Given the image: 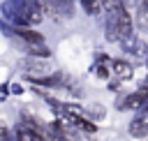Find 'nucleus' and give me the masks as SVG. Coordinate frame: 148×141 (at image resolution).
Returning a JSON list of instances; mask_svg holds the SVG:
<instances>
[{"label":"nucleus","instance_id":"1","mask_svg":"<svg viewBox=\"0 0 148 141\" xmlns=\"http://www.w3.org/2000/svg\"><path fill=\"white\" fill-rule=\"evenodd\" d=\"M44 18V2L39 0H21L18 12H16V21L21 25H37Z\"/></svg>","mask_w":148,"mask_h":141},{"label":"nucleus","instance_id":"2","mask_svg":"<svg viewBox=\"0 0 148 141\" xmlns=\"http://www.w3.org/2000/svg\"><path fill=\"white\" fill-rule=\"evenodd\" d=\"M113 25H116V35L120 37V39H132V16H130V12L125 9V7H120V12L116 14V18H109Z\"/></svg>","mask_w":148,"mask_h":141},{"label":"nucleus","instance_id":"3","mask_svg":"<svg viewBox=\"0 0 148 141\" xmlns=\"http://www.w3.org/2000/svg\"><path fill=\"white\" fill-rule=\"evenodd\" d=\"M146 102H148V88H143V90H139V92L127 95L123 102H118V106H120L123 111H127V109H143V106H146Z\"/></svg>","mask_w":148,"mask_h":141},{"label":"nucleus","instance_id":"4","mask_svg":"<svg viewBox=\"0 0 148 141\" xmlns=\"http://www.w3.org/2000/svg\"><path fill=\"white\" fill-rule=\"evenodd\" d=\"M130 134H132L134 139H141V136L148 134V106H143V109L139 111V116L132 120V125H130Z\"/></svg>","mask_w":148,"mask_h":141},{"label":"nucleus","instance_id":"5","mask_svg":"<svg viewBox=\"0 0 148 141\" xmlns=\"http://www.w3.org/2000/svg\"><path fill=\"white\" fill-rule=\"evenodd\" d=\"M16 35L28 44V46H42L44 44V37L39 35V32H35V30H28V28H18L16 30Z\"/></svg>","mask_w":148,"mask_h":141},{"label":"nucleus","instance_id":"6","mask_svg":"<svg viewBox=\"0 0 148 141\" xmlns=\"http://www.w3.org/2000/svg\"><path fill=\"white\" fill-rule=\"evenodd\" d=\"M14 141H42L28 125H18L16 127V134H14Z\"/></svg>","mask_w":148,"mask_h":141},{"label":"nucleus","instance_id":"7","mask_svg":"<svg viewBox=\"0 0 148 141\" xmlns=\"http://www.w3.org/2000/svg\"><path fill=\"white\" fill-rule=\"evenodd\" d=\"M111 67H113L116 76H118V79H123V81H127V79L132 76V67H130L125 60H113V65H111Z\"/></svg>","mask_w":148,"mask_h":141},{"label":"nucleus","instance_id":"8","mask_svg":"<svg viewBox=\"0 0 148 141\" xmlns=\"http://www.w3.org/2000/svg\"><path fill=\"white\" fill-rule=\"evenodd\" d=\"M99 5H102V9L109 14V18H116V14L120 12V0H99Z\"/></svg>","mask_w":148,"mask_h":141},{"label":"nucleus","instance_id":"9","mask_svg":"<svg viewBox=\"0 0 148 141\" xmlns=\"http://www.w3.org/2000/svg\"><path fill=\"white\" fill-rule=\"evenodd\" d=\"M136 16H139V25L148 28V0H141V5L136 9Z\"/></svg>","mask_w":148,"mask_h":141},{"label":"nucleus","instance_id":"10","mask_svg":"<svg viewBox=\"0 0 148 141\" xmlns=\"http://www.w3.org/2000/svg\"><path fill=\"white\" fill-rule=\"evenodd\" d=\"M81 5H83V9L88 12V14H99V9H102V5H99V0H81Z\"/></svg>","mask_w":148,"mask_h":141},{"label":"nucleus","instance_id":"11","mask_svg":"<svg viewBox=\"0 0 148 141\" xmlns=\"http://www.w3.org/2000/svg\"><path fill=\"white\" fill-rule=\"evenodd\" d=\"M25 67H28L30 72H37V74H44V72H49V67H46L44 62H32V60H28V62H25Z\"/></svg>","mask_w":148,"mask_h":141},{"label":"nucleus","instance_id":"12","mask_svg":"<svg viewBox=\"0 0 148 141\" xmlns=\"http://www.w3.org/2000/svg\"><path fill=\"white\" fill-rule=\"evenodd\" d=\"M30 53L32 55H39V58H49V49H44V46H30Z\"/></svg>","mask_w":148,"mask_h":141},{"label":"nucleus","instance_id":"13","mask_svg":"<svg viewBox=\"0 0 148 141\" xmlns=\"http://www.w3.org/2000/svg\"><path fill=\"white\" fill-rule=\"evenodd\" d=\"M104 62H106V58H102V65L97 67V76H102V79H109V74H111V72H109V67H106Z\"/></svg>","mask_w":148,"mask_h":141}]
</instances>
